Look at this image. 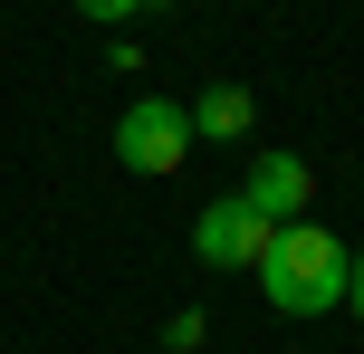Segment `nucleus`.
Segmentation results:
<instances>
[{
    "label": "nucleus",
    "instance_id": "obj_1",
    "mask_svg": "<svg viewBox=\"0 0 364 354\" xmlns=\"http://www.w3.org/2000/svg\"><path fill=\"white\" fill-rule=\"evenodd\" d=\"M346 259L355 249L336 240V230L288 221L269 240V259H259V297H269L278 316H326V306H346Z\"/></svg>",
    "mask_w": 364,
    "mask_h": 354
},
{
    "label": "nucleus",
    "instance_id": "obj_2",
    "mask_svg": "<svg viewBox=\"0 0 364 354\" xmlns=\"http://www.w3.org/2000/svg\"><path fill=\"white\" fill-rule=\"evenodd\" d=\"M115 163L144 172V182L182 172V163H192V115H182L173 96H134V106L115 115Z\"/></svg>",
    "mask_w": 364,
    "mask_h": 354
},
{
    "label": "nucleus",
    "instance_id": "obj_3",
    "mask_svg": "<svg viewBox=\"0 0 364 354\" xmlns=\"http://www.w3.org/2000/svg\"><path fill=\"white\" fill-rule=\"evenodd\" d=\"M269 240H278V230L259 221L240 192H230V201H211V211L192 221V259H201V268H259V259H269Z\"/></svg>",
    "mask_w": 364,
    "mask_h": 354
},
{
    "label": "nucleus",
    "instance_id": "obj_4",
    "mask_svg": "<svg viewBox=\"0 0 364 354\" xmlns=\"http://www.w3.org/2000/svg\"><path fill=\"white\" fill-rule=\"evenodd\" d=\"M307 192H316V163H307V153H269V163L240 182V201H250L269 230H288V221H307Z\"/></svg>",
    "mask_w": 364,
    "mask_h": 354
},
{
    "label": "nucleus",
    "instance_id": "obj_5",
    "mask_svg": "<svg viewBox=\"0 0 364 354\" xmlns=\"http://www.w3.org/2000/svg\"><path fill=\"white\" fill-rule=\"evenodd\" d=\"M182 115H192V134H211V144H230V134H250L259 96H250V87H201V96H192Z\"/></svg>",
    "mask_w": 364,
    "mask_h": 354
},
{
    "label": "nucleus",
    "instance_id": "obj_6",
    "mask_svg": "<svg viewBox=\"0 0 364 354\" xmlns=\"http://www.w3.org/2000/svg\"><path fill=\"white\" fill-rule=\"evenodd\" d=\"M164 345H173V354H201V316H192V306H182V316H164Z\"/></svg>",
    "mask_w": 364,
    "mask_h": 354
},
{
    "label": "nucleus",
    "instance_id": "obj_7",
    "mask_svg": "<svg viewBox=\"0 0 364 354\" xmlns=\"http://www.w3.org/2000/svg\"><path fill=\"white\" fill-rule=\"evenodd\" d=\"M77 10H87V19H106V29H115V19H134V10H154V0H77Z\"/></svg>",
    "mask_w": 364,
    "mask_h": 354
},
{
    "label": "nucleus",
    "instance_id": "obj_8",
    "mask_svg": "<svg viewBox=\"0 0 364 354\" xmlns=\"http://www.w3.org/2000/svg\"><path fill=\"white\" fill-rule=\"evenodd\" d=\"M346 306H355V316H364V249H355V259H346Z\"/></svg>",
    "mask_w": 364,
    "mask_h": 354
}]
</instances>
